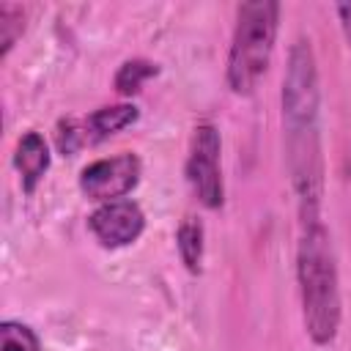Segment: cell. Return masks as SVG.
Here are the masks:
<instances>
[{
	"label": "cell",
	"instance_id": "1",
	"mask_svg": "<svg viewBox=\"0 0 351 351\" xmlns=\"http://www.w3.org/2000/svg\"><path fill=\"white\" fill-rule=\"evenodd\" d=\"M282 132L291 186L296 192L302 225L321 219L324 154H321V82L310 38L291 44L282 77Z\"/></svg>",
	"mask_w": 351,
	"mask_h": 351
},
{
	"label": "cell",
	"instance_id": "9",
	"mask_svg": "<svg viewBox=\"0 0 351 351\" xmlns=\"http://www.w3.org/2000/svg\"><path fill=\"white\" fill-rule=\"evenodd\" d=\"M176 247L181 255V263L186 266L189 274H200L203 269V250H206V233L203 222L195 217H184L178 230H176Z\"/></svg>",
	"mask_w": 351,
	"mask_h": 351
},
{
	"label": "cell",
	"instance_id": "10",
	"mask_svg": "<svg viewBox=\"0 0 351 351\" xmlns=\"http://www.w3.org/2000/svg\"><path fill=\"white\" fill-rule=\"evenodd\" d=\"M159 74V66L154 60H145V58H132V60H123L112 77V85L121 96H134L143 90V85Z\"/></svg>",
	"mask_w": 351,
	"mask_h": 351
},
{
	"label": "cell",
	"instance_id": "13",
	"mask_svg": "<svg viewBox=\"0 0 351 351\" xmlns=\"http://www.w3.org/2000/svg\"><path fill=\"white\" fill-rule=\"evenodd\" d=\"M337 16H340V25H343V33L351 44V3H340L337 5Z\"/></svg>",
	"mask_w": 351,
	"mask_h": 351
},
{
	"label": "cell",
	"instance_id": "2",
	"mask_svg": "<svg viewBox=\"0 0 351 351\" xmlns=\"http://www.w3.org/2000/svg\"><path fill=\"white\" fill-rule=\"evenodd\" d=\"M296 282L307 337L321 348L332 346L340 332L343 299L332 236L321 219L302 225L296 247Z\"/></svg>",
	"mask_w": 351,
	"mask_h": 351
},
{
	"label": "cell",
	"instance_id": "7",
	"mask_svg": "<svg viewBox=\"0 0 351 351\" xmlns=\"http://www.w3.org/2000/svg\"><path fill=\"white\" fill-rule=\"evenodd\" d=\"M88 228L104 250H121L143 236L145 214L134 200L126 197L112 203H99L88 217Z\"/></svg>",
	"mask_w": 351,
	"mask_h": 351
},
{
	"label": "cell",
	"instance_id": "6",
	"mask_svg": "<svg viewBox=\"0 0 351 351\" xmlns=\"http://www.w3.org/2000/svg\"><path fill=\"white\" fill-rule=\"evenodd\" d=\"M143 176V165L137 154H115L96 159L82 167L80 173V189L93 203H112L123 200Z\"/></svg>",
	"mask_w": 351,
	"mask_h": 351
},
{
	"label": "cell",
	"instance_id": "5",
	"mask_svg": "<svg viewBox=\"0 0 351 351\" xmlns=\"http://www.w3.org/2000/svg\"><path fill=\"white\" fill-rule=\"evenodd\" d=\"M137 115L140 112L132 101H121V104L99 107V110H93L90 115H82V118H63L58 123V132H55L58 151L63 156H74L82 148H90V145L118 134L121 129L132 126L137 121Z\"/></svg>",
	"mask_w": 351,
	"mask_h": 351
},
{
	"label": "cell",
	"instance_id": "11",
	"mask_svg": "<svg viewBox=\"0 0 351 351\" xmlns=\"http://www.w3.org/2000/svg\"><path fill=\"white\" fill-rule=\"evenodd\" d=\"M0 351H41V340L27 324L5 318L0 324Z\"/></svg>",
	"mask_w": 351,
	"mask_h": 351
},
{
	"label": "cell",
	"instance_id": "12",
	"mask_svg": "<svg viewBox=\"0 0 351 351\" xmlns=\"http://www.w3.org/2000/svg\"><path fill=\"white\" fill-rule=\"evenodd\" d=\"M25 30V8L14 3L0 5V55L5 58Z\"/></svg>",
	"mask_w": 351,
	"mask_h": 351
},
{
	"label": "cell",
	"instance_id": "8",
	"mask_svg": "<svg viewBox=\"0 0 351 351\" xmlns=\"http://www.w3.org/2000/svg\"><path fill=\"white\" fill-rule=\"evenodd\" d=\"M49 145L44 140V134L38 132H25L19 140H16V148H14V167L19 173V184L27 195L36 192V186L44 181L47 170H49Z\"/></svg>",
	"mask_w": 351,
	"mask_h": 351
},
{
	"label": "cell",
	"instance_id": "3",
	"mask_svg": "<svg viewBox=\"0 0 351 351\" xmlns=\"http://www.w3.org/2000/svg\"><path fill=\"white\" fill-rule=\"evenodd\" d=\"M277 30H280V3L250 0L236 8V27L225 66L228 88L236 96L255 93L261 77L271 63Z\"/></svg>",
	"mask_w": 351,
	"mask_h": 351
},
{
	"label": "cell",
	"instance_id": "4",
	"mask_svg": "<svg viewBox=\"0 0 351 351\" xmlns=\"http://www.w3.org/2000/svg\"><path fill=\"white\" fill-rule=\"evenodd\" d=\"M186 184L197 203L208 211H217L225 203V184H222V137L219 129L208 121L197 123L189 137L186 154Z\"/></svg>",
	"mask_w": 351,
	"mask_h": 351
}]
</instances>
